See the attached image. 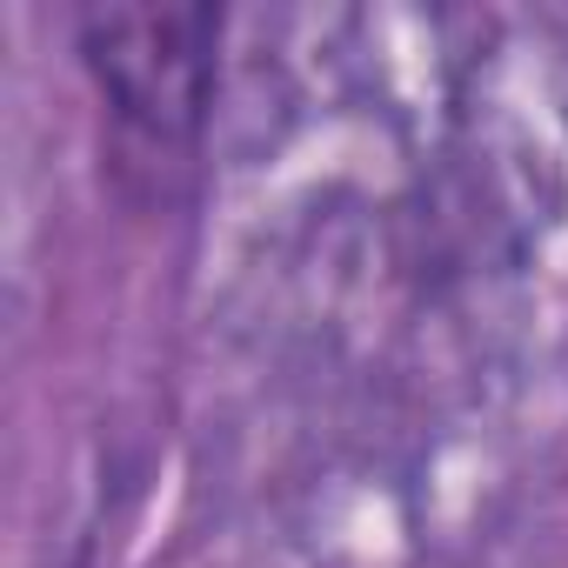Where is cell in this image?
<instances>
[{"instance_id": "obj_1", "label": "cell", "mask_w": 568, "mask_h": 568, "mask_svg": "<svg viewBox=\"0 0 568 568\" xmlns=\"http://www.w3.org/2000/svg\"><path fill=\"white\" fill-rule=\"evenodd\" d=\"M207 8H94L81 14V54L114 101V114L154 141H187L214 88Z\"/></svg>"}]
</instances>
